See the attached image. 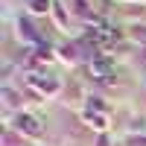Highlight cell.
Segmentation results:
<instances>
[{"label":"cell","mask_w":146,"mask_h":146,"mask_svg":"<svg viewBox=\"0 0 146 146\" xmlns=\"http://www.w3.org/2000/svg\"><path fill=\"white\" fill-rule=\"evenodd\" d=\"M15 126H18L21 131H27V135H32V137L44 131L41 120H38V117H32V114H18V117H15Z\"/></svg>","instance_id":"6da1fadb"},{"label":"cell","mask_w":146,"mask_h":146,"mask_svg":"<svg viewBox=\"0 0 146 146\" xmlns=\"http://www.w3.org/2000/svg\"><path fill=\"white\" fill-rule=\"evenodd\" d=\"M32 85H38L41 91H56V88H58L56 79H41V76H32Z\"/></svg>","instance_id":"3957f363"},{"label":"cell","mask_w":146,"mask_h":146,"mask_svg":"<svg viewBox=\"0 0 146 146\" xmlns=\"http://www.w3.org/2000/svg\"><path fill=\"white\" fill-rule=\"evenodd\" d=\"M91 76L94 79H100V82H108V79H111V62H108V58H100V56H96V58H91Z\"/></svg>","instance_id":"7a4b0ae2"},{"label":"cell","mask_w":146,"mask_h":146,"mask_svg":"<svg viewBox=\"0 0 146 146\" xmlns=\"http://www.w3.org/2000/svg\"><path fill=\"white\" fill-rule=\"evenodd\" d=\"M29 9L35 15H44V12H50V0H29Z\"/></svg>","instance_id":"5b68a950"},{"label":"cell","mask_w":146,"mask_h":146,"mask_svg":"<svg viewBox=\"0 0 146 146\" xmlns=\"http://www.w3.org/2000/svg\"><path fill=\"white\" fill-rule=\"evenodd\" d=\"M85 117H88L96 129H105V126H108V120H105V114H102V111H96V114H94V111H85Z\"/></svg>","instance_id":"277c9868"}]
</instances>
